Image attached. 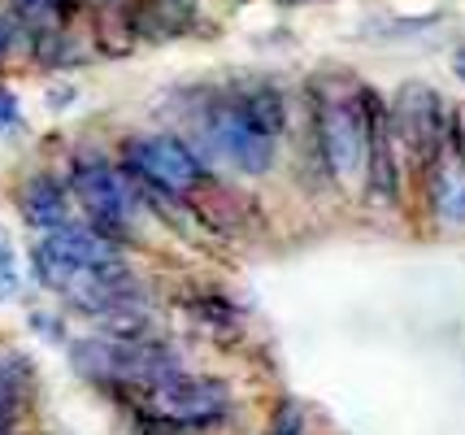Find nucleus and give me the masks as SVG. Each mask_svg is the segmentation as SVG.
<instances>
[{
    "label": "nucleus",
    "mask_w": 465,
    "mask_h": 435,
    "mask_svg": "<svg viewBox=\"0 0 465 435\" xmlns=\"http://www.w3.org/2000/svg\"><path fill=\"white\" fill-rule=\"evenodd\" d=\"M79 92L70 84H57V87H48V109H70V101H74Z\"/></svg>",
    "instance_id": "nucleus-20"
},
{
    "label": "nucleus",
    "mask_w": 465,
    "mask_h": 435,
    "mask_svg": "<svg viewBox=\"0 0 465 435\" xmlns=\"http://www.w3.org/2000/svg\"><path fill=\"white\" fill-rule=\"evenodd\" d=\"M0 296H18V257H14V244L9 235L0 231Z\"/></svg>",
    "instance_id": "nucleus-17"
},
{
    "label": "nucleus",
    "mask_w": 465,
    "mask_h": 435,
    "mask_svg": "<svg viewBox=\"0 0 465 435\" xmlns=\"http://www.w3.org/2000/svg\"><path fill=\"white\" fill-rule=\"evenodd\" d=\"M370 84L335 79L331 87H313L309 101L322 170H331V179L344 192H365L370 179Z\"/></svg>",
    "instance_id": "nucleus-1"
},
{
    "label": "nucleus",
    "mask_w": 465,
    "mask_h": 435,
    "mask_svg": "<svg viewBox=\"0 0 465 435\" xmlns=\"http://www.w3.org/2000/svg\"><path fill=\"white\" fill-rule=\"evenodd\" d=\"M122 166L131 179L157 187L165 196H196L201 187H209V162L201 157V148L187 135H131L122 144Z\"/></svg>",
    "instance_id": "nucleus-6"
},
{
    "label": "nucleus",
    "mask_w": 465,
    "mask_h": 435,
    "mask_svg": "<svg viewBox=\"0 0 465 435\" xmlns=\"http://www.w3.org/2000/svg\"><path fill=\"white\" fill-rule=\"evenodd\" d=\"M9 48H14V22L0 14V65H5V57H9Z\"/></svg>",
    "instance_id": "nucleus-21"
},
{
    "label": "nucleus",
    "mask_w": 465,
    "mask_h": 435,
    "mask_svg": "<svg viewBox=\"0 0 465 435\" xmlns=\"http://www.w3.org/2000/svg\"><path fill=\"white\" fill-rule=\"evenodd\" d=\"M192 144L201 148L204 162H218L262 179L279 162V135H270L240 109L231 87H204V101L192 109Z\"/></svg>",
    "instance_id": "nucleus-3"
},
{
    "label": "nucleus",
    "mask_w": 465,
    "mask_h": 435,
    "mask_svg": "<svg viewBox=\"0 0 465 435\" xmlns=\"http://www.w3.org/2000/svg\"><path fill=\"white\" fill-rule=\"evenodd\" d=\"M452 74L465 84V44H457V48H452Z\"/></svg>",
    "instance_id": "nucleus-22"
},
{
    "label": "nucleus",
    "mask_w": 465,
    "mask_h": 435,
    "mask_svg": "<svg viewBox=\"0 0 465 435\" xmlns=\"http://www.w3.org/2000/svg\"><path fill=\"white\" fill-rule=\"evenodd\" d=\"M31 327L40 335H48L53 344H70V335H65V327H61V318H48V313H31Z\"/></svg>",
    "instance_id": "nucleus-19"
},
{
    "label": "nucleus",
    "mask_w": 465,
    "mask_h": 435,
    "mask_svg": "<svg viewBox=\"0 0 465 435\" xmlns=\"http://www.w3.org/2000/svg\"><path fill=\"white\" fill-rule=\"evenodd\" d=\"M126 405L148 422V427H165V431H209L223 427L235 414V392L218 374H196V371H174L157 379L153 388L126 396Z\"/></svg>",
    "instance_id": "nucleus-4"
},
{
    "label": "nucleus",
    "mask_w": 465,
    "mask_h": 435,
    "mask_svg": "<svg viewBox=\"0 0 465 435\" xmlns=\"http://www.w3.org/2000/svg\"><path fill=\"white\" fill-rule=\"evenodd\" d=\"M153 435H192V431H165V427H153Z\"/></svg>",
    "instance_id": "nucleus-24"
},
{
    "label": "nucleus",
    "mask_w": 465,
    "mask_h": 435,
    "mask_svg": "<svg viewBox=\"0 0 465 435\" xmlns=\"http://www.w3.org/2000/svg\"><path fill=\"white\" fill-rule=\"evenodd\" d=\"M192 313H196L201 322H209L218 335H223V327H235V322H240V310H235L226 296H196V301H192Z\"/></svg>",
    "instance_id": "nucleus-15"
},
{
    "label": "nucleus",
    "mask_w": 465,
    "mask_h": 435,
    "mask_svg": "<svg viewBox=\"0 0 465 435\" xmlns=\"http://www.w3.org/2000/svg\"><path fill=\"white\" fill-rule=\"evenodd\" d=\"M92 5H104V0H92Z\"/></svg>",
    "instance_id": "nucleus-26"
},
{
    "label": "nucleus",
    "mask_w": 465,
    "mask_h": 435,
    "mask_svg": "<svg viewBox=\"0 0 465 435\" xmlns=\"http://www.w3.org/2000/svg\"><path fill=\"white\" fill-rule=\"evenodd\" d=\"M391 123H396V140H401L413 170H426L435 162V153L452 140L448 101L430 84H422V79H409V84L396 87V96H391Z\"/></svg>",
    "instance_id": "nucleus-7"
},
{
    "label": "nucleus",
    "mask_w": 465,
    "mask_h": 435,
    "mask_svg": "<svg viewBox=\"0 0 465 435\" xmlns=\"http://www.w3.org/2000/svg\"><path fill=\"white\" fill-rule=\"evenodd\" d=\"M452 135H457V144L465 148V104L457 109V114H452Z\"/></svg>",
    "instance_id": "nucleus-23"
},
{
    "label": "nucleus",
    "mask_w": 465,
    "mask_h": 435,
    "mask_svg": "<svg viewBox=\"0 0 465 435\" xmlns=\"http://www.w3.org/2000/svg\"><path fill=\"white\" fill-rule=\"evenodd\" d=\"M0 435H14V431H9V422H0Z\"/></svg>",
    "instance_id": "nucleus-25"
},
{
    "label": "nucleus",
    "mask_w": 465,
    "mask_h": 435,
    "mask_svg": "<svg viewBox=\"0 0 465 435\" xmlns=\"http://www.w3.org/2000/svg\"><path fill=\"white\" fill-rule=\"evenodd\" d=\"M304 405L301 400H292V396H283L279 405H274V414H270V427H265V435H304Z\"/></svg>",
    "instance_id": "nucleus-16"
},
{
    "label": "nucleus",
    "mask_w": 465,
    "mask_h": 435,
    "mask_svg": "<svg viewBox=\"0 0 465 435\" xmlns=\"http://www.w3.org/2000/svg\"><path fill=\"white\" fill-rule=\"evenodd\" d=\"M40 244H48V249L57 252V257H65L70 266L79 270H109V266H126V249H122L118 235H109L104 227H96L92 218H70L65 227L57 231H44Z\"/></svg>",
    "instance_id": "nucleus-9"
},
{
    "label": "nucleus",
    "mask_w": 465,
    "mask_h": 435,
    "mask_svg": "<svg viewBox=\"0 0 465 435\" xmlns=\"http://www.w3.org/2000/svg\"><path fill=\"white\" fill-rule=\"evenodd\" d=\"M426 179V209L444 231H465V148L457 135L448 140L435 162L422 170Z\"/></svg>",
    "instance_id": "nucleus-8"
},
{
    "label": "nucleus",
    "mask_w": 465,
    "mask_h": 435,
    "mask_svg": "<svg viewBox=\"0 0 465 435\" xmlns=\"http://www.w3.org/2000/svg\"><path fill=\"white\" fill-rule=\"evenodd\" d=\"M196 0H131V31L143 40H179L196 26Z\"/></svg>",
    "instance_id": "nucleus-11"
},
{
    "label": "nucleus",
    "mask_w": 465,
    "mask_h": 435,
    "mask_svg": "<svg viewBox=\"0 0 465 435\" xmlns=\"http://www.w3.org/2000/svg\"><path fill=\"white\" fill-rule=\"evenodd\" d=\"M231 96L240 101V109L257 126H262V131H270V135H279V140H283V131H287V101H283V92H279V87L265 84V79H248V84L231 87Z\"/></svg>",
    "instance_id": "nucleus-12"
},
{
    "label": "nucleus",
    "mask_w": 465,
    "mask_h": 435,
    "mask_svg": "<svg viewBox=\"0 0 465 435\" xmlns=\"http://www.w3.org/2000/svg\"><path fill=\"white\" fill-rule=\"evenodd\" d=\"M18 213L31 231H57L74 218V205H70V192H65L57 174L40 170L18 187Z\"/></svg>",
    "instance_id": "nucleus-10"
},
{
    "label": "nucleus",
    "mask_w": 465,
    "mask_h": 435,
    "mask_svg": "<svg viewBox=\"0 0 465 435\" xmlns=\"http://www.w3.org/2000/svg\"><path fill=\"white\" fill-rule=\"evenodd\" d=\"M14 131H22V104H18V92L0 84V135H14Z\"/></svg>",
    "instance_id": "nucleus-18"
},
{
    "label": "nucleus",
    "mask_w": 465,
    "mask_h": 435,
    "mask_svg": "<svg viewBox=\"0 0 465 435\" xmlns=\"http://www.w3.org/2000/svg\"><path fill=\"white\" fill-rule=\"evenodd\" d=\"M79 5L83 0H14V14H18L31 31H48V26H61Z\"/></svg>",
    "instance_id": "nucleus-14"
},
{
    "label": "nucleus",
    "mask_w": 465,
    "mask_h": 435,
    "mask_svg": "<svg viewBox=\"0 0 465 435\" xmlns=\"http://www.w3.org/2000/svg\"><path fill=\"white\" fill-rule=\"evenodd\" d=\"M70 192H74V201H79L83 213L96 227L118 235L122 244L131 240L143 201L122 162H109L104 153H92V148L74 153V162H70Z\"/></svg>",
    "instance_id": "nucleus-5"
},
{
    "label": "nucleus",
    "mask_w": 465,
    "mask_h": 435,
    "mask_svg": "<svg viewBox=\"0 0 465 435\" xmlns=\"http://www.w3.org/2000/svg\"><path fill=\"white\" fill-rule=\"evenodd\" d=\"M70 366L92 383L114 396H135L153 388L157 379L183 371V357L157 335H87V340H70Z\"/></svg>",
    "instance_id": "nucleus-2"
},
{
    "label": "nucleus",
    "mask_w": 465,
    "mask_h": 435,
    "mask_svg": "<svg viewBox=\"0 0 465 435\" xmlns=\"http://www.w3.org/2000/svg\"><path fill=\"white\" fill-rule=\"evenodd\" d=\"M31 388H35V366H31V357L5 349L0 352V422H9V418L31 400Z\"/></svg>",
    "instance_id": "nucleus-13"
}]
</instances>
